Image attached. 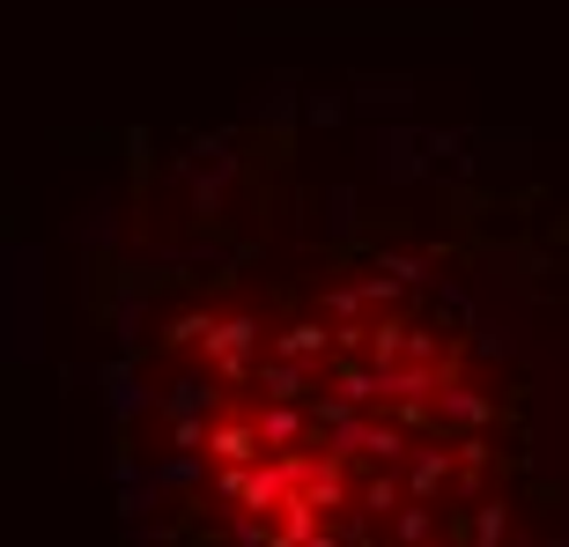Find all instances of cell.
Instances as JSON below:
<instances>
[{"label": "cell", "instance_id": "6da1fadb", "mask_svg": "<svg viewBox=\"0 0 569 547\" xmlns=\"http://www.w3.org/2000/svg\"><path fill=\"white\" fill-rule=\"evenodd\" d=\"M104 407H111V421L127 429L133 415L148 407V385L133 378V356H119V362H104Z\"/></svg>", "mask_w": 569, "mask_h": 547}, {"label": "cell", "instance_id": "7a4b0ae2", "mask_svg": "<svg viewBox=\"0 0 569 547\" xmlns=\"http://www.w3.org/2000/svg\"><path fill=\"white\" fill-rule=\"evenodd\" d=\"M259 340H267V334H259V318H252V311H237V318H222V326H214L200 348H208V362H230V356H252Z\"/></svg>", "mask_w": 569, "mask_h": 547}, {"label": "cell", "instance_id": "3957f363", "mask_svg": "<svg viewBox=\"0 0 569 547\" xmlns=\"http://www.w3.org/2000/svg\"><path fill=\"white\" fill-rule=\"evenodd\" d=\"M415 148H422V141H415V133H378V141H370V163H378L385 170V178H422V156H415Z\"/></svg>", "mask_w": 569, "mask_h": 547}, {"label": "cell", "instance_id": "277c9868", "mask_svg": "<svg viewBox=\"0 0 569 547\" xmlns=\"http://www.w3.org/2000/svg\"><path fill=\"white\" fill-rule=\"evenodd\" d=\"M259 392H267V400H303V392H311V378H303V362H289V356H267L259 362Z\"/></svg>", "mask_w": 569, "mask_h": 547}, {"label": "cell", "instance_id": "5b68a950", "mask_svg": "<svg viewBox=\"0 0 569 547\" xmlns=\"http://www.w3.org/2000/svg\"><path fill=\"white\" fill-rule=\"evenodd\" d=\"M407 348H415V334H407L400 318H378V326H370V370H392Z\"/></svg>", "mask_w": 569, "mask_h": 547}, {"label": "cell", "instance_id": "8992f818", "mask_svg": "<svg viewBox=\"0 0 569 547\" xmlns=\"http://www.w3.org/2000/svg\"><path fill=\"white\" fill-rule=\"evenodd\" d=\"M333 340H340V334H326V326H311V318H303V326H289V334L274 340V356H289V362H311V356H326Z\"/></svg>", "mask_w": 569, "mask_h": 547}, {"label": "cell", "instance_id": "52a82bcc", "mask_svg": "<svg viewBox=\"0 0 569 547\" xmlns=\"http://www.w3.org/2000/svg\"><path fill=\"white\" fill-rule=\"evenodd\" d=\"M259 444H267L259 429H244V421H222V429L208 437V451H222L230 466H244V459H259Z\"/></svg>", "mask_w": 569, "mask_h": 547}, {"label": "cell", "instance_id": "ba28073f", "mask_svg": "<svg viewBox=\"0 0 569 547\" xmlns=\"http://www.w3.org/2000/svg\"><path fill=\"white\" fill-rule=\"evenodd\" d=\"M208 407H214L208 378H178V385L163 392V415H170V421H186V415H208Z\"/></svg>", "mask_w": 569, "mask_h": 547}, {"label": "cell", "instance_id": "9c48e42d", "mask_svg": "<svg viewBox=\"0 0 569 547\" xmlns=\"http://www.w3.org/2000/svg\"><path fill=\"white\" fill-rule=\"evenodd\" d=\"M296 429H303V415H296L289 400H267V407H259V437H267V444H296Z\"/></svg>", "mask_w": 569, "mask_h": 547}, {"label": "cell", "instance_id": "30bf717a", "mask_svg": "<svg viewBox=\"0 0 569 547\" xmlns=\"http://www.w3.org/2000/svg\"><path fill=\"white\" fill-rule=\"evenodd\" d=\"M74 237H82V245H97V252H111V208H89L82 222H74Z\"/></svg>", "mask_w": 569, "mask_h": 547}, {"label": "cell", "instance_id": "8fae6325", "mask_svg": "<svg viewBox=\"0 0 569 547\" xmlns=\"http://www.w3.org/2000/svg\"><path fill=\"white\" fill-rule=\"evenodd\" d=\"M208 437H214V429H208V421H200V415L170 421V451H200V444H208Z\"/></svg>", "mask_w": 569, "mask_h": 547}, {"label": "cell", "instance_id": "7c38bea8", "mask_svg": "<svg viewBox=\"0 0 569 547\" xmlns=\"http://www.w3.org/2000/svg\"><path fill=\"white\" fill-rule=\"evenodd\" d=\"M443 421H488V400H473V392H443Z\"/></svg>", "mask_w": 569, "mask_h": 547}, {"label": "cell", "instance_id": "4fadbf2b", "mask_svg": "<svg viewBox=\"0 0 569 547\" xmlns=\"http://www.w3.org/2000/svg\"><path fill=\"white\" fill-rule=\"evenodd\" d=\"M348 407H356L348 392H340V400H326V392H318V400H311V421H318V429H340V421H348Z\"/></svg>", "mask_w": 569, "mask_h": 547}, {"label": "cell", "instance_id": "5bb4252c", "mask_svg": "<svg viewBox=\"0 0 569 547\" xmlns=\"http://www.w3.org/2000/svg\"><path fill=\"white\" fill-rule=\"evenodd\" d=\"M362 444H370V451H378L385 466H392V459H407V444H400V429H362Z\"/></svg>", "mask_w": 569, "mask_h": 547}, {"label": "cell", "instance_id": "9a60e30c", "mask_svg": "<svg viewBox=\"0 0 569 547\" xmlns=\"http://www.w3.org/2000/svg\"><path fill=\"white\" fill-rule=\"evenodd\" d=\"M356 97H362V105H392V111H400L407 105V82H362Z\"/></svg>", "mask_w": 569, "mask_h": 547}, {"label": "cell", "instance_id": "2e32d148", "mask_svg": "<svg viewBox=\"0 0 569 547\" xmlns=\"http://www.w3.org/2000/svg\"><path fill=\"white\" fill-rule=\"evenodd\" d=\"M443 474H451V466H443L437 451H429V459L415 466V481H407V488H415V496H429V488H443Z\"/></svg>", "mask_w": 569, "mask_h": 547}, {"label": "cell", "instance_id": "e0dca14e", "mask_svg": "<svg viewBox=\"0 0 569 547\" xmlns=\"http://www.w3.org/2000/svg\"><path fill=\"white\" fill-rule=\"evenodd\" d=\"M340 111H348L340 97H311V105H303V119H311V127H340Z\"/></svg>", "mask_w": 569, "mask_h": 547}, {"label": "cell", "instance_id": "ac0fdd59", "mask_svg": "<svg viewBox=\"0 0 569 547\" xmlns=\"http://www.w3.org/2000/svg\"><path fill=\"white\" fill-rule=\"evenodd\" d=\"M362 504H370V510H392V504H400V488H392V474H378V481L362 488Z\"/></svg>", "mask_w": 569, "mask_h": 547}, {"label": "cell", "instance_id": "d6986e66", "mask_svg": "<svg viewBox=\"0 0 569 547\" xmlns=\"http://www.w3.org/2000/svg\"><path fill=\"white\" fill-rule=\"evenodd\" d=\"M326 311H333L340 326H356V311H362V296H356V289H333V296H326Z\"/></svg>", "mask_w": 569, "mask_h": 547}]
</instances>
